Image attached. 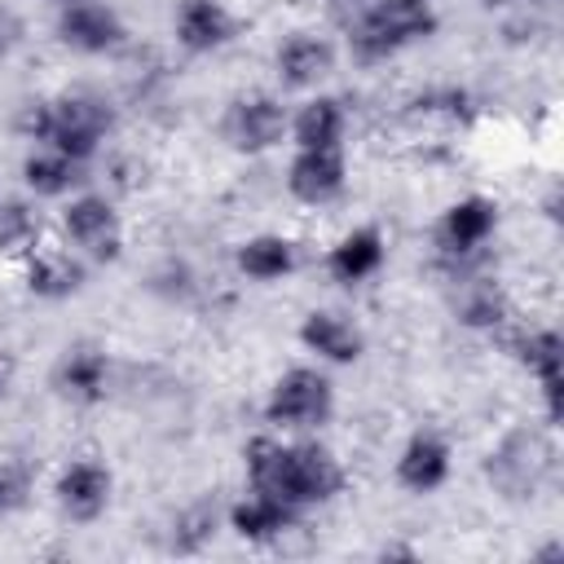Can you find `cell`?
Segmentation results:
<instances>
[{"instance_id": "21", "label": "cell", "mask_w": 564, "mask_h": 564, "mask_svg": "<svg viewBox=\"0 0 564 564\" xmlns=\"http://www.w3.org/2000/svg\"><path fill=\"white\" fill-rule=\"evenodd\" d=\"M344 128H348L344 101L330 97V93H317V97H308V101H300V106L291 110V128H286V137L295 141V150L344 145Z\"/></svg>"}, {"instance_id": "2", "label": "cell", "mask_w": 564, "mask_h": 564, "mask_svg": "<svg viewBox=\"0 0 564 564\" xmlns=\"http://www.w3.org/2000/svg\"><path fill=\"white\" fill-rule=\"evenodd\" d=\"M115 128V110L93 93H62L18 106V132L26 141H40L48 150H62L75 163H88L106 132Z\"/></svg>"}, {"instance_id": "24", "label": "cell", "mask_w": 564, "mask_h": 564, "mask_svg": "<svg viewBox=\"0 0 564 564\" xmlns=\"http://www.w3.org/2000/svg\"><path fill=\"white\" fill-rule=\"evenodd\" d=\"M511 317L507 291L494 278H467L458 291V322L471 330H502Z\"/></svg>"}, {"instance_id": "25", "label": "cell", "mask_w": 564, "mask_h": 564, "mask_svg": "<svg viewBox=\"0 0 564 564\" xmlns=\"http://www.w3.org/2000/svg\"><path fill=\"white\" fill-rule=\"evenodd\" d=\"M40 242V212L22 198H0V251L26 256Z\"/></svg>"}, {"instance_id": "11", "label": "cell", "mask_w": 564, "mask_h": 564, "mask_svg": "<svg viewBox=\"0 0 564 564\" xmlns=\"http://www.w3.org/2000/svg\"><path fill=\"white\" fill-rule=\"evenodd\" d=\"M348 189V159L344 145H313L295 150L286 163V194L304 207H326Z\"/></svg>"}, {"instance_id": "28", "label": "cell", "mask_w": 564, "mask_h": 564, "mask_svg": "<svg viewBox=\"0 0 564 564\" xmlns=\"http://www.w3.org/2000/svg\"><path fill=\"white\" fill-rule=\"evenodd\" d=\"M18 40H22V22L0 4V57H9L18 48Z\"/></svg>"}, {"instance_id": "13", "label": "cell", "mask_w": 564, "mask_h": 564, "mask_svg": "<svg viewBox=\"0 0 564 564\" xmlns=\"http://www.w3.org/2000/svg\"><path fill=\"white\" fill-rule=\"evenodd\" d=\"M22 282L31 295L40 300H70L75 291H84L88 282V264L75 247H57V242H35L22 256Z\"/></svg>"}, {"instance_id": "9", "label": "cell", "mask_w": 564, "mask_h": 564, "mask_svg": "<svg viewBox=\"0 0 564 564\" xmlns=\"http://www.w3.org/2000/svg\"><path fill=\"white\" fill-rule=\"evenodd\" d=\"M57 40L70 48V53H84V57H106V53H119L128 44V26L123 18L101 4V0H66L57 9Z\"/></svg>"}, {"instance_id": "12", "label": "cell", "mask_w": 564, "mask_h": 564, "mask_svg": "<svg viewBox=\"0 0 564 564\" xmlns=\"http://www.w3.org/2000/svg\"><path fill=\"white\" fill-rule=\"evenodd\" d=\"M511 352L533 375V383L542 392L546 423H560V410H564V339H560V330H551V326L516 330L511 335Z\"/></svg>"}, {"instance_id": "19", "label": "cell", "mask_w": 564, "mask_h": 564, "mask_svg": "<svg viewBox=\"0 0 564 564\" xmlns=\"http://www.w3.org/2000/svg\"><path fill=\"white\" fill-rule=\"evenodd\" d=\"M295 335H300V344H304L317 361H330V366H352V361L366 352L361 330H357L348 317L330 313V308H313V313H304V322H300Z\"/></svg>"}, {"instance_id": "29", "label": "cell", "mask_w": 564, "mask_h": 564, "mask_svg": "<svg viewBox=\"0 0 564 564\" xmlns=\"http://www.w3.org/2000/svg\"><path fill=\"white\" fill-rule=\"evenodd\" d=\"M485 4H507V0H485Z\"/></svg>"}, {"instance_id": "7", "label": "cell", "mask_w": 564, "mask_h": 564, "mask_svg": "<svg viewBox=\"0 0 564 564\" xmlns=\"http://www.w3.org/2000/svg\"><path fill=\"white\" fill-rule=\"evenodd\" d=\"M62 229L93 264H115L123 256V220L106 194H70L62 207Z\"/></svg>"}, {"instance_id": "16", "label": "cell", "mask_w": 564, "mask_h": 564, "mask_svg": "<svg viewBox=\"0 0 564 564\" xmlns=\"http://www.w3.org/2000/svg\"><path fill=\"white\" fill-rule=\"evenodd\" d=\"M172 31H176V44L185 53L203 57V53L225 48L238 35V18L220 0H181L176 18H172Z\"/></svg>"}, {"instance_id": "14", "label": "cell", "mask_w": 564, "mask_h": 564, "mask_svg": "<svg viewBox=\"0 0 564 564\" xmlns=\"http://www.w3.org/2000/svg\"><path fill=\"white\" fill-rule=\"evenodd\" d=\"M449 471H454V449L441 432H427V427L410 432V441L397 449V463H392L397 485L405 494H419V498L436 494L449 480Z\"/></svg>"}, {"instance_id": "1", "label": "cell", "mask_w": 564, "mask_h": 564, "mask_svg": "<svg viewBox=\"0 0 564 564\" xmlns=\"http://www.w3.org/2000/svg\"><path fill=\"white\" fill-rule=\"evenodd\" d=\"M242 467L256 494H273L295 511L322 507L344 489V467L322 441L251 436L242 449Z\"/></svg>"}, {"instance_id": "27", "label": "cell", "mask_w": 564, "mask_h": 564, "mask_svg": "<svg viewBox=\"0 0 564 564\" xmlns=\"http://www.w3.org/2000/svg\"><path fill=\"white\" fill-rule=\"evenodd\" d=\"M26 494H31L26 467L13 458H0V511H18L26 502Z\"/></svg>"}, {"instance_id": "20", "label": "cell", "mask_w": 564, "mask_h": 564, "mask_svg": "<svg viewBox=\"0 0 564 564\" xmlns=\"http://www.w3.org/2000/svg\"><path fill=\"white\" fill-rule=\"evenodd\" d=\"M106 383H110V361L101 348L93 344H75L62 352V361L53 366V388L57 397L75 401V405H97L106 397Z\"/></svg>"}, {"instance_id": "10", "label": "cell", "mask_w": 564, "mask_h": 564, "mask_svg": "<svg viewBox=\"0 0 564 564\" xmlns=\"http://www.w3.org/2000/svg\"><path fill=\"white\" fill-rule=\"evenodd\" d=\"M110 498H115V476L97 458H75L53 480V502L70 524H97L110 511Z\"/></svg>"}, {"instance_id": "4", "label": "cell", "mask_w": 564, "mask_h": 564, "mask_svg": "<svg viewBox=\"0 0 564 564\" xmlns=\"http://www.w3.org/2000/svg\"><path fill=\"white\" fill-rule=\"evenodd\" d=\"M335 414V383L317 366H291L264 397V423L273 432H313Z\"/></svg>"}, {"instance_id": "17", "label": "cell", "mask_w": 564, "mask_h": 564, "mask_svg": "<svg viewBox=\"0 0 564 564\" xmlns=\"http://www.w3.org/2000/svg\"><path fill=\"white\" fill-rule=\"evenodd\" d=\"M225 520H229V529H234L242 542H251V546H269V542L286 538V533L295 529L300 511L286 507V502L273 498V494H256V489H251L247 498H238V502L225 511Z\"/></svg>"}, {"instance_id": "3", "label": "cell", "mask_w": 564, "mask_h": 564, "mask_svg": "<svg viewBox=\"0 0 564 564\" xmlns=\"http://www.w3.org/2000/svg\"><path fill=\"white\" fill-rule=\"evenodd\" d=\"M436 26H441L436 0H370L348 22V48L361 66H375L432 40Z\"/></svg>"}, {"instance_id": "8", "label": "cell", "mask_w": 564, "mask_h": 564, "mask_svg": "<svg viewBox=\"0 0 564 564\" xmlns=\"http://www.w3.org/2000/svg\"><path fill=\"white\" fill-rule=\"evenodd\" d=\"M494 234H498V203L485 198V194H467V198H458L441 212V220L432 229V242L445 260L463 264V260L480 256Z\"/></svg>"}, {"instance_id": "5", "label": "cell", "mask_w": 564, "mask_h": 564, "mask_svg": "<svg viewBox=\"0 0 564 564\" xmlns=\"http://www.w3.org/2000/svg\"><path fill=\"white\" fill-rule=\"evenodd\" d=\"M551 467H555V449H551V441H546L542 432H533V427L507 432V436L489 449V458H485L489 485H494L502 498H511V502L533 498V494L546 485Z\"/></svg>"}, {"instance_id": "26", "label": "cell", "mask_w": 564, "mask_h": 564, "mask_svg": "<svg viewBox=\"0 0 564 564\" xmlns=\"http://www.w3.org/2000/svg\"><path fill=\"white\" fill-rule=\"evenodd\" d=\"M216 524H220L216 507H212V502H198V507H189V511L176 516V524H172V546H176V551H198V546H207V542L216 538Z\"/></svg>"}, {"instance_id": "18", "label": "cell", "mask_w": 564, "mask_h": 564, "mask_svg": "<svg viewBox=\"0 0 564 564\" xmlns=\"http://www.w3.org/2000/svg\"><path fill=\"white\" fill-rule=\"evenodd\" d=\"M383 260H388L383 234H379L375 225H357V229H348V234L326 251V273H330V282H339V286H357V282L375 278V273L383 269Z\"/></svg>"}, {"instance_id": "30", "label": "cell", "mask_w": 564, "mask_h": 564, "mask_svg": "<svg viewBox=\"0 0 564 564\" xmlns=\"http://www.w3.org/2000/svg\"><path fill=\"white\" fill-rule=\"evenodd\" d=\"M62 4H66V0H62Z\"/></svg>"}, {"instance_id": "15", "label": "cell", "mask_w": 564, "mask_h": 564, "mask_svg": "<svg viewBox=\"0 0 564 564\" xmlns=\"http://www.w3.org/2000/svg\"><path fill=\"white\" fill-rule=\"evenodd\" d=\"M335 62H339L335 44H330L326 35H317V31H295V35H286V40L278 44V53H273L278 79H282L286 88H300V93L326 84V79L335 75Z\"/></svg>"}, {"instance_id": "6", "label": "cell", "mask_w": 564, "mask_h": 564, "mask_svg": "<svg viewBox=\"0 0 564 564\" xmlns=\"http://www.w3.org/2000/svg\"><path fill=\"white\" fill-rule=\"evenodd\" d=\"M291 128V110L282 106V97L273 93H247L234 97L220 115V141L238 154H269L286 141Z\"/></svg>"}, {"instance_id": "23", "label": "cell", "mask_w": 564, "mask_h": 564, "mask_svg": "<svg viewBox=\"0 0 564 564\" xmlns=\"http://www.w3.org/2000/svg\"><path fill=\"white\" fill-rule=\"evenodd\" d=\"M22 181L35 198H70V189H79V181H84V163L66 159L62 150L40 145L22 159Z\"/></svg>"}, {"instance_id": "22", "label": "cell", "mask_w": 564, "mask_h": 564, "mask_svg": "<svg viewBox=\"0 0 564 564\" xmlns=\"http://www.w3.org/2000/svg\"><path fill=\"white\" fill-rule=\"evenodd\" d=\"M234 264L251 282H282L300 269V247L282 234H256L234 247Z\"/></svg>"}]
</instances>
